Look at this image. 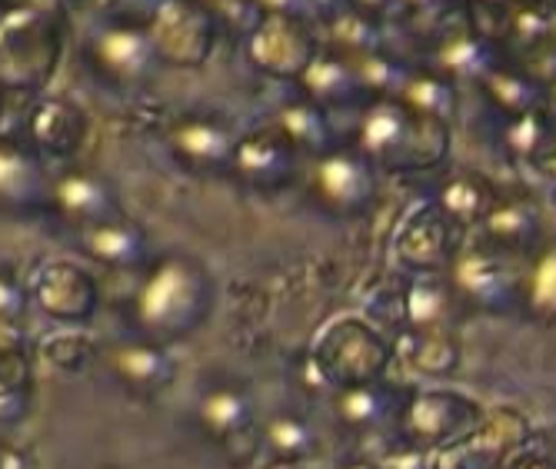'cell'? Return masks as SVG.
I'll return each instance as SVG.
<instances>
[{"mask_svg":"<svg viewBox=\"0 0 556 469\" xmlns=\"http://www.w3.org/2000/svg\"><path fill=\"white\" fill-rule=\"evenodd\" d=\"M407 400V390H396L387 380L353 383L330 393V409L337 423L350 433H380L383 427H393L400 406Z\"/></svg>","mask_w":556,"mask_h":469,"instance_id":"obj_7","label":"cell"},{"mask_svg":"<svg viewBox=\"0 0 556 469\" xmlns=\"http://www.w3.org/2000/svg\"><path fill=\"white\" fill-rule=\"evenodd\" d=\"M443 211L457 224H477V220H483L493 211V206H490V190L480 180H470V177L453 180L443 190Z\"/></svg>","mask_w":556,"mask_h":469,"instance_id":"obj_15","label":"cell"},{"mask_svg":"<svg viewBox=\"0 0 556 469\" xmlns=\"http://www.w3.org/2000/svg\"><path fill=\"white\" fill-rule=\"evenodd\" d=\"M311 353L320 363V370L327 373V380L333 383V390L353 386V383L383 380V370L390 363L387 340L377 330H370L367 324H361V320L333 324L317 340V346H311Z\"/></svg>","mask_w":556,"mask_h":469,"instance_id":"obj_3","label":"cell"},{"mask_svg":"<svg viewBox=\"0 0 556 469\" xmlns=\"http://www.w3.org/2000/svg\"><path fill=\"white\" fill-rule=\"evenodd\" d=\"M300 469H303V466H300Z\"/></svg>","mask_w":556,"mask_h":469,"instance_id":"obj_22","label":"cell"},{"mask_svg":"<svg viewBox=\"0 0 556 469\" xmlns=\"http://www.w3.org/2000/svg\"><path fill=\"white\" fill-rule=\"evenodd\" d=\"M261 456L277 469H300L320 453L317 427L296 409H274L267 420H257Z\"/></svg>","mask_w":556,"mask_h":469,"instance_id":"obj_8","label":"cell"},{"mask_svg":"<svg viewBox=\"0 0 556 469\" xmlns=\"http://www.w3.org/2000/svg\"><path fill=\"white\" fill-rule=\"evenodd\" d=\"M490 237L496 243H503L507 250H517V246H527L530 237L536 233V220L520 211V206H507V211H490Z\"/></svg>","mask_w":556,"mask_h":469,"instance_id":"obj_16","label":"cell"},{"mask_svg":"<svg viewBox=\"0 0 556 469\" xmlns=\"http://www.w3.org/2000/svg\"><path fill=\"white\" fill-rule=\"evenodd\" d=\"M520 283L523 280L490 253H464L453 264V277H450V287L464 306L486 309V313H507L510 306H517Z\"/></svg>","mask_w":556,"mask_h":469,"instance_id":"obj_6","label":"cell"},{"mask_svg":"<svg viewBox=\"0 0 556 469\" xmlns=\"http://www.w3.org/2000/svg\"><path fill=\"white\" fill-rule=\"evenodd\" d=\"M87 250L100 259V264L121 267V270H124V267L140 264L143 243H140L137 227H124V224H97V227H90Z\"/></svg>","mask_w":556,"mask_h":469,"instance_id":"obj_12","label":"cell"},{"mask_svg":"<svg viewBox=\"0 0 556 469\" xmlns=\"http://www.w3.org/2000/svg\"><path fill=\"white\" fill-rule=\"evenodd\" d=\"M457 293L446 280H437L433 274L414 280L400 296V327L403 333H420V330H450L453 306H457Z\"/></svg>","mask_w":556,"mask_h":469,"instance_id":"obj_10","label":"cell"},{"mask_svg":"<svg viewBox=\"0 0 556 469\" xmlns=\"http://www.w3.org/2000/svg\"><path fill=\"white\" fill-rule=\"evenodd\" d=\"M104 370L127 396L157 400L177 380V359H174V346L150 343L140 337H124L104 350Z\"/></svg>","mask_w":556,"mask_h":469,"instance_id":"obj_5","label":"cell"},{"mask_svg":"<svg viewBox=\"0 0 556 469\" xmlns=\"http://www.w3.org/2000/svg\"><path fill=\"white\" fill-rule=\"evenodd\" d=\"M34 303L50 320H58L64 327H80L93 317L97 290H93V280L80 270L50 267L34 287Z\"/></svg>","mask_w":556,"mask_h":469,"instance_id":"obj_9","label":"cell"},{"mask_svg":"<svg viewBox=\"0 0 556 469\" xmlns=\"http://www.w3.org/2000/svg\"><path fill=\"white\" fill-rule=\"evenodd\" d=\"M290 383L303 396H330L333 393V383L327 380V373L320 370V363L314 359L311 350H303L290 359Z\"/></svg>","mask_w":556,"mask_h":469,"instance_id":"obj_18","label":"cell"},{"mask_svg":"<svg viewBox=\"0 0 556 469\" xmlns=\"http://www.w3.org/2000/svg\"><path fill=\"white\" fill-rule=\"evenodd\" d=\"M480 420V406L460 393H407L396 416V436L430 449L460 440Z\"/></svg>","mask_w":556,"mask_h":469,"instance_id":"obj_4","label":"cell"},{"mask_svg":"<svg viewBox=\"0 0 556 469\" xmlns=\"http://www.w3.org/2000/svg\"><path fill=\"white\" fill-rule=\"evenodd\" d=\"M520 303L530 309V317L556 324V246L536 259L533 274L520 283Z\"/></svg>","mask_w":556,"mask_h":469,"instance_id":"obj_14","label":"cell"},{"mask_svg":"<svg viewBox=\"0 0 556 469\" xmlns=\"http://www.w3.org/2000/svg\"><path fill=\"white\" fill-rule=\"evenodd\" d=\"M320 177H324V190L330 197L333 206H340V211H361L364 200L370 197V177L367 170L357 164V161H327L320 167Z\"/></svg>","mask_w":556,"mask_h":469,"instance_id":"obj_13","label":"cell"},{"mask_svg":"<svg viewBox=\"0 0 556 469\" xmlns=\"http://www.w3.org/2000/svg\"><path fill=\"white\" fill-rule=\"evenodd\" d=\"M27 303V290L11 274H0V324H21Z\"/></svg>","mask_w":556,"mask_h":469,"instance_id":"obj_20","label":"cell"},{"mask_svg":"<svg viewBox=\"0 0 556 469\" xmlns=\"http://www.w3.org/2000/svg\"><path fill=\"white\" fill-rule=\"evenodd\" d=\"M396 353L407 359V367L424 377H446L460 363V343L450 330H420L403 333L396 340Z\"/></svg>","mask_w":556,"mask_h":469,"instance_id":"obj_11","label":"cell"},{"mask_svg":"<svg viewBox=\"0 0 556 469\" xmlns=\"http://www.w3.org/2000/svg\"><path fill=\"white\" fill-rule=\"evenodd\" d=\"M214 309L211 277L193 259H164L147 274L140 290L130 300V337L150 343H184L207 324Z\"/></svg>","mask_w":556,"mask_h":469,"instance_id":"obj_1","label":"cell"},{"mask_svg":"<svg viewBox=\"0 0 556 469\" xmlns=\"http://www.w3.org/2000/svg\"><path fill=\"white\" fill-rule=\"evenodd\" d=\"M50 353V363H54L58 370H84L87 363L93 359V343L80 333H64V337H54V343L47 346Z\"/></svg>","mask_w":556,"mask_h":469,"instance_id":"obj_19","label":"cell"},{"mask_svg":"<svg viewBox=\"0 0 556 469\" xmlns=\"http://www.w3.org/2000/svg\"><path fill=\"white\" fill-rule=\"evenodd\" d=\"M340 469H380V466H377V459H350Z\"/></svg>","mask_w":556,"mask_h":469,"instance_id":"obj_21","label":"cell"},{"mask_svg":"<svg viewBox=\"0 0 556 469\" xmlns=\"http://www.w3.org/2000/svg\"><path fill=\"white\" fill-rule=\"evenodd\" d=\"M254 393L233 377L211 380L193 403L197 430L230 459V466H250L261 456Z\"/></svg>","mask_w":556,"mask_h":469,"instance_id":"obj_2","label":"cell"},{"mask_svg":"<svg viewBox=\"0 0 556 469\" xmlns=\"http://www.w3.org/2000/svg\"><path fill=\"white\" fill-rule=\"evenodd\" d=\"M100 203H104V190H100L93 180H71L61 190V206L80 220H97L100 214H104V206Z\"/></svg>","mask_w":556,"mask_h":469,"instance_id":"obj_17","label":"cell"}]
</instances>
